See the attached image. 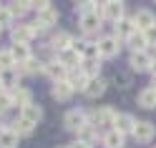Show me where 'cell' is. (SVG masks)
<instances>
[{
    "label": "cell",
    "mask_w": 156,
    "mask_h": 148,
    "mask_svg": "<svg viewBox=\"0 0 156 148\" xmlns=\"http://www.w3.org/2000/svg\"><path fill=\"white\" fill-rule=\"evenodd\" d=\"M10 38H13V45H28L35 38V33H33L30 23H15L10 28Z\"/></svg>",
    "instance_id": "52a82bcc"
},
{
    "label": "cell",
    "mask_w": 156,
    "mask_h": 148,
    "mask_svg": "<svg viewBox=\"0 0 156 148\" xmlns=\"http://www.w3.org/2000/svg\"><path fill=\"white\" fill-rule=\"evenodd\" d=\"M10 126H13V131H15L18 136H33V131H35V126H33L30 121H25V118H20V115H18Z\"/></svg>",
    "instance_id": "83f0119b"
},
{
    "label": "cell",
    "mask_w": 156,
    "mask_h": 148,
    "mask_svg": "<svg viewBox=\"0 0 156 148\" xmlns=\"http://www.w3.org/2000/svg\"><path fill=\"white\" fill-rule=\"evenodd\" d=\"M149 73H151V75H154V78H156V60H154V63H151V68H149Z\"/></svg>",
    "instance_id": "74e56055"
},
{
    "label": "cell",
    "mask_w": 156,
    "mask_h": 148,
    "mask_svg": "<svg viewBox=\"0 0 156 148\" xmlns=\"http://www.w3.org/2000/svg\"><path fill=\"white\" fill-rule=\"evenodd\" d=\"M93 8H96V3H88V0L86 3H73V10L78 13V18L86 15V13H93Z\"/></svg>",
    "instance_id": "e575fe53"
},
{
    "label": "cell",
    "mask_w": 156,
    "mask_h": 148,
    "mask_svg": "<svg viewBox=\"0 0 156 148\" xmlns=\"http://www.w3.org/2000/svg\"><path fill=\"white\" fill-rule=\"evenodd\" d=\"M55 60L61 63L66 71H76V68H81L83 65V58L78 55L73 48H68V50H61V53H55Z\"/></svg>",
    "instance_id": "7c38bea8"
},
{
    "label": "cell",
    "mask_w": 156,
    "mask_h": 148,
    "mask_svg": "<svg viewBox=\"0 0 156 148\" xmlns=\"http://www.w3.org/2000/svg\"><path fill=\"white\" fill-rule=\"evenodd\" d=\"M144 35H146V43H149V48H154V45H156V25H154V28H149V30H146Z\"/></svg>",
    "instance_id": "d590c367"
},
{
    "label": "cell",
    "mask_w": 156,
    "mask_h": 148,
    "mask_svg": "<svg viewBox=\"0 0 156 148\" xmlns=\"http://www.w3.org/2000/svg\"><path fill=\"white\" fill-rule=\"evenodd\" d=\"M131 20H133V28H136V30L146 33L149 28L156 25V13L151 10V8H139V10L131 15Z\"/></svg>",
    "instance_id": "8992f818"
},
{
    "label": "cell",
    "mask_w": 156,
    "mask_h": 148,
    "mask_svg": "<svg viewBox=\"0 0 156 148\" xmlns=\"http://www.w3.org/2000/svg\"><path fill=\"white\" fill-rule=\"evenodd\" d=\"M78 28H81V33L86 35V40H93V35H98L101 28H103V18L96 15V10L86 13V15L78 18Z\"/></svg>",
    "instance_id": "3957f363"
},
{
    "label": "cell",
    "mask_w": 156,
    "mask_h": 148,
    "mask_svg": "<svg viewBox=\"0 0 156 148\" xmlns=\"http://www.w3.org/2000/svg\"><path fill=\"white\" fill-rule=\"evenodd\" d=\"M58 148H68V146H58Z\"/></svg>",
    "instance_id": "f35d334b"
},
{
    "label": "cell",
    "mask_w": 156,
    "mask_h": 148,
    "mask_svg": "<svg viewBox=\"0 0 156 148\" xmlns=\"http://www.w3.org/2000/svg\"><path fill=\"white\" fill-rule=\"evenodd\" d=\"M15 68H18V73H20V75H38V73H43V60L30 58V60H25V63L15 65Z\"/></svg>",
    "instance_id": "d4e9b609"
},
{
    "label": "cell",
    "mask_w": 156,
    "mask_h": 148,
    "mask_svg": "<svg viewBox=\"0 0 156 148\" xmlns=\"http://www.w3.org/2000/svg\"><path fill=\"white\" fill-rule=\"evenodd\" d=\"M0 83H3V88L8 93L15 91V88H20V73H18V68H13V71H0Z\"/></svg>",
    "instance_id": "ffe728a7"
},
{
    "label": "cell",
    "mask_w": 156,
    "mask_h": 148,
    "mask_svg": "<svg viewBox=\"0 0 156 148\" xmlns=\"http://www.w3.org/2000/svg\"><path fill=\"white\" fill-rule=\"evenodd\" d=\"M43 75H48L53 83H58V81H66L68 71H66V68L53 58V60H43Z\"/></svg>",
    "instance_id": "9a60e30c"
},
{
    "label": "cell",
    "mask_w": 156,
    "mask_h": 148,
    "mask_svg": "<svg viewBox=\"0 0 156 148\" xmlns=\"http://www.w3.org/2000/svg\"><path fill=\"white\" fill-rule=\"evenodd\" d=\"M51 95L55 98L58 103H66V101H71V95H73V88L68 85L66 81H58L51 85Z\"/></svg>",
    "instance_id": "7402d4cb"
},
{
    "label": "cell",
    "mask_w": 156,
    "mask_h": 148,
    "mask_svg": "<svg viewBox=\"0 0 156 148\" xmlns=\"http://www.w3.org/2000/svg\"><path fill=\"white\" fill-rule=\"evenodd\" d=\"M10 108H13V98H10V93H8V91H3V93H0V115L8 113Z\"/></svg>",
    "instance_id": "836d02e7"
},
{
    "label": "cell",
    "mask_w": 156,
    "mask_h": 148,
    "mask_svg": "<svg viewBox=\"0 0 156 148\" xmlns=\"http://www.w3.org/2000/svg\"><path fill=\"white\" fill-rule=\"evenodd\" d=\"M10 98H13V105H20V111L25 105H30L33 103V93L28 91V88H15V91H10Z\"/></svg>",
    "instance_id": "603a6c76"
},
{
    "label": "cell",
    "mask_w": 156,
    "mask_h": 148,
    "mask_svg": "<svg viewBox=\"0 0 156 148\" xmlns=\"http://www.w3.org/2000/svg\"><path fill=\"white\" fill-rule=\"evenodd\" d=\"M133 33H136V28H133V20H131V18H121L119 23H113V35L119 38L121 43L126 40V38H131Z\"/></svg>",
    "instance_id": "ac0fdd59"
},
{
    "label": "cell",
    "mask_w": 156,
    "mask_h": 148,
    "mask_svg": "<svg viewBox=\"0 0 156 148\" xmlns=\"http://www.w3.org/2000/svg\"><path fill=\"white\" fill-rule=\"evenodd\" d=\"M73 40H76V38L68 33V30H55L51 35V40H48V48L55 50V53H61V50H68V48L73 45Z\"/></svg>",
    "instance_id": "30bf717a"
},
{
    "label": "cell",
    "mask_w": 156,
    "mask_h": 148,
    "mask_svg": "<svg viewBox=\"0 0 156 148\" xmlns=\"http://www.w3.org/2000/svg\"><path fill=\"white\" fill-rule=\"evenodd\" d=\"M88 81H91V78L83 73V68L68 71V75H66V83L73 88V93H76V91H81V93H83V91H86V85H88Z\"/></svg>",
    "instance_id": "2e32d148"
},
{
    "label": "cell",
    "mask_w": 156,
    "mask_h": 148,
    "mask_svg": "<svg viewBox=\"0 0 156 148\" xmlns=\"http://www.w3.org/2000/svg\"><path fill=\"white\" fill-rule=\"evenodd\" d=\"M154 138H156V126L151 121H139L136 123V128H133V141L136 143L146 146V143H151Z\"/></svg>",
    "instance_id": "ba28073f"
},
{
    "label": "cell",
    "mask_w": 156,
    "mask_h": 148,
    "mask_svg": "<svg viewBox=\"0 0 156 148\" xmlns=\"http://www.w3.org/2000/svg\"><path fill=\"white\" fill-rule=\"evenodd\" d=\"M101 146L103 148H123L126 146V136H121L119 131H106L103 136H101Z\"/></svg>",
    "instance_id": "44dd1931"
},
{
    "label": "cell",
    "mask_w": 156,
    "mask_h": 148,
    "mask_svg": "<svg viewBox=\"0 0 156 148\" xmlns=\"http://www.w3.org/2000/svg\"><path fill=\"white\" fill-rule=\"evenodd\" d=\"M68 148H93V146H91V143H83V141H78V138H76V141L68 146Z\"/></svg>",
    "instance_id": "8d00e7d4"
},
{
    "label": "cell",
    "mask_w": 156,
    "mask_h": 148,
    "mask_svg": "<svg viewBox=\"0 0 156 148\" xmlns=\"http://www.w3.org/2000/svg\"><path fill=\"white\" fill-rule=\"evenodd\" d=\"M13 25H15V18L5 5H0V28H13Z\"/></svg>",
    "instance_id": "d6a6232c"
},
{
    "label": "cell",
    "mask_w": 156,
    "mask_h": 148,
    "mask_svg": "<svg viewBox=\"0 0 156 148\" xmlns=\"http://www.w3.org/2000/svg\"><path fill=\"white\" fill-rule=\"evenodd\" d=\"M116 115H119V111L111 105H101V108H93V111H88V126L98 128V131H111L113 123H116Z\"/></svg>",
    "instance_id": "6da1fadb"
},
{
    "label": "cell",
    "mask_w": 156,
    "mask_h": 148,
    "mask_svg": "<svg viewBox=\"0 0 156 148\" xmlns=\"http://www.w3.org/2000/svg\"><path fill=\"white\" fill-rule=\"evenodd\" d=\"M63 126H66V131L78 133L83 126H88V111H83V108H71V111H66Z\"/></svg>",
    "instance_id": "5b68a950"
},
{
    "label": "cell",
    "mask_w": 156,
    "mask_h": 148,
    "mask_svg": "<svg viewBox=\"0 0 156 148\" xmlns=\"http://www.w3.org/2000/svg\"><path fill=\"white\" fill-rule=\"evenodd\" d=\"M10 50H13V58H15V63H18V65L33 58V53H30V45H13Z\"/></svg>",
    "instance_id": "f546056e"
},
{
    "label": "cell",
    "mask_w": 156,
    "mask_h": 148,
    "mask_svg": "<svg viewBox=\"0 0 156 148\" xmlns=\"http://www.w3.org/2000/svg\"><path fill=\"white\" fill-rule=\"evenodd\" d=\"M136 105L144 108V111H154L156 108V88L154 85H144L139 93H136Z\"/></svg>",
    "instance_id": "4fadbf2b"
},
{
    "label": "cell",
    "mask_w": 156,
    "mask_h": 148,
    "mask_svg": "<svg viewBox=\"0 0 156 148\" xmlns=\"http://www.w3.org/2000/svg\"><path fill=\"white\" fill-rule=\"evenodd\" d=\"M18 136L13 131V126H8V128H0V148H18Z\"/></svg>",
    "instance_id": "484cf974"
},
{
    "label": "cell",
    "mask_w": 156,
    "mask_h": 148,
    "mask_svg": "<svg viewBox=\"0 0 156 148\" xmlns=\"http://www.w3.org/2000/svg\"><path fill=\"white\" fill-rule=\"evenodd\" d=\"M5 8L10 10V15H13V18H23L28 10H30V8H28V3H8Z\"/></svg>",
    "instance_id": "1f68e13d"
},
{
    "label": "cell",
    "mask_w": 156,
    "mask_h": 148,
    "mask_svg": "<svg viewBox=\"0 0 156 148\" xmlns=\"http://www.w3.org/2000/svg\"><path fill=\"white\" fill-rule=\"evenodd\" d=\"M154 148H156V146H154Z\"/></svg>",
    "instance_id": "60d3db41"
},
{
    "label": "cell",
    "mask_w": 156,
    "mask_h": 148,
    "mask_svg": "<svg viewBox=\"0 0 156 148\" xmlns=\"http://www.w3.org/2000/svg\"><path fill=\"white\" fill-rule=\"evenodd\" d=\"M121 48H123V43H121L113 33H111V35H101V38H98V55H101V60H111V58H119Z\"/></svg>",
    "instance_id": "277c9868"
},
{
    "label": "cell",
    "mask_w": 156,
    "mask_h": 148,
    "mask_svg": "<svg viewBox=\"0 0 156 148\" xmlns=\"http://www.w3.org/2000/svg\"><path fill=\"white\" fill-rule=\"evenodd\" d=\"M136 115L133 113H119L116 115V123H113V131H119L121 136H133V128H136Z\"/></svg>",
    "instance_id": "5bb4252c"
},
{
    "label": "cell",
    "mask_w": 156,
    "mask_h": 148,
    "mask_svg": "<svg viewBox=\"0 0 156 148\" xmlns=\"http://www.w3.org/2000/svg\"><path fill=\"white\" fill-rule=\"evenodd\" d=\"M96 15H101L103 20H111V23H119L121 18H126V3L121 0H108V3H96Z\"/></svg>",
    "instance_id": "7a4b0ae2"
},
{
    "label": "cell",
    "mask_w": 156,
    "mask_h": 148,
    "mask_svg": "<svg viewBox=\"0 0 156 148\" xmlns=\"http://www.w3.org/2000/svg\"><path fill=\"white\" fill-rule=\"evenodd\" d=\"M0 35H3V28H0Z\"/></svg>",
    "instance_id": "ab89813d"
},
{
    "label": "cell",
    "mask_w": 156,
    "mask_h": 148,
    "mask_svg": "<svg viewBox=\"0 0 156 148\" xmlns=\"http://www.w3.org/2000/svg\"><path fill=\"white\" fill-rule=\"evenodd\" d=\"M151 55L149 50L146 53H131L129 55V71L131 73H149V68H151Z\"/></svg>",
    "instance_id": "8fae6325"
},
{
    "label": "cell",
    "mask_w": 156,
    "mask_h": 148,
    "mask_svg": "<svg viewBox=\"0 0 156 148\" xmlns=\"http://www.w3.org/2000/svg\"><path fill=\"white\" fill-rule=\"evenodd\" d=\"M18 63L13 58V50L10 48H5V50H0V71H13Z\"/></svg>",
    "instance_id": "4dcf8cb0"
},
{
    "label": "cell",
    "mask_w": 156,
    "mask_h": 148,
    "mask_svg": "<svg viewBox=\"0 0 156 148\" xmlns=\"http://www.w3.org/2000/svg\"><path fill=\"white\" fill-rule=\"evenodd\" d=\"M20 118H25V121H30L33 126H38L43 121V108L38 105V103H30V105H25L23 111H20Z\"/></svg>",
    "instance_id": "cb8c5ba5"
},
{
    "label": "cell",
    "mask_w": 156,
    "mask_h": 148,
    "mask_svg": "<svg viewBox=\"0 0 156 148\" xmlns=\"http://www.w3.org/2000/svg\"><path fill=\"white\" fill-rule=\"evenodd\" d=\"M106 88H108V81H106V78H91L88 85H86V91H83V95L86 98H101L106 93Z\"/></svg>",
    "instance_id": "d6986e66"
},
{
    "label": "cell",
    "mask_w": 156,
    "mask_h": 148,
    "mask_svg": "<svg viewBox=\"0 0 156 148\" xmlns=\"http://www.w3.org/2000/svg\"><path fill=\"white\" fill-rule=\"evenodd\" d=\"M123 45L129 48L131 53H146V50H149V43H146V35H144L141 30H136V33H133L131 38H126V40H123Z\"/></svg>",
    "instance_id": "e0dca14e"
},
{
    "label": "cell",
    "mask_w": 156,
    "mask_h": 148,
    "mask_svg": "<svg viewBox=\"0 0 156 148\" xmlns=\"http://www.w3.org/2000/svg\"><path fill=\"white\" fill-rule=\"evenodd\" d=\"M76 136H78V141H83V143H91V146H93V143L98 141V138H101L103 133L98 131V128H93V126H83V128H81V131H78Z\"/></svg>",
    "instance_id": "4316f807"
},
{
    "label": "cell",
    "mask_w": 156,
    "mask_h": 148,
    "mask_svg": "<svg viewBox=\"0 0 156 148\" xmlns=\"http://www.w3.org/2000/svg\"><path fill=\"white\" fill-rule=\"evenodd\" d=\"M101 65H103V60L101 58H96V60H83V73L88 75V78H101Z\"/></svg>",
    "instance_id": "f1b7e54d"
},
{
    "label": "cell",
    "mask_w": 156,
    "mask_h": 148,
    "mask_svg": "<svg viewBox=\"0 0 156 148\" xmlns=\"http://www.w3.org/2000/svg\"><path fill=\"white\" fill-rule=\"evenodd\" d=\"M58 8H53V5H48V8H43V10H38V15H35V23L43 28V30H51V28H55L58 25Z\"/></svg>",
    "instance_id": "9c48e42d"
}]
</instances>
